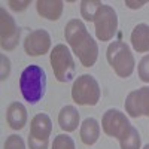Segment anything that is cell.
<instances>
[{
    "label": "cell",
    "instance_id": "1",
    "mask_svg": "<svg viewBox=\"0 0 149 149\" xmlns=\"http://www.w3.org/2000/svg\"><path fill=\"white\" fill-rule=\"evenodd\" d=\"M66 42L78 55L84 67H93L98 57V45L81 19H70L64 29Z\"/></svg>",
    "mask_w": 149,
    "mask_h": 149
},
{
    "label": "cell",
    "instance_id": "2",
    "mask_svg": "<svg viewBox=\"0 0 149 149\" xmlns=\"http://www.w3.org/2000/svg\"><path fill=\"white\" fill-rule=\"evenodd\" d=\"M45 88L46 73L40 66L30 64L22 70L19 78V90L26 102H29L30 104L39 103L45 95Z\"/></svg>",
    "mask_w": 149,
    "mask_h": 149
},
{
    "label": "cell",
    "instance_id": "3",
    "mask_svg": "<svg viewBox=\"0 0 149 149\" xmlns=\"http://www.w3.org/2000/svg\"><path fill=\"white\" fill-rule=\"evenodd\" d=\"M106 58H107V63L112 66V69L115 70V73L119 78H128L134 72V66H136L134 55L130 46L121 40L112 42L107 46Z\"/></svg>",
    "mask_w": 149,
    "mask_h": 149
},
{
    "label": "cell",
    "instance_id": "4",
    "mask_svg": "<svg viewBox=\"0 0 149 149\" xmlns=\"http://www.w3.org/2000/svg\"><path fill=\"white\" fill-rule=\"evenodd\" d=\"M100 85L91 74H81L72 86V98L81 106H95L100 100Z\"/></svg>",
    "mask_w": 149,
    "mask_h": 149
},
{
    "label": "cell",
    "instance_id": "5",
    "mask_svg": "<svg viewBox=\"0 0 149 149\" xmlns=\"http://www.w3.org/2000/svg\"><path fill=\"white\" fill-rule=\"evenodd\" d=\"M49 61H51L54 76L57 78L58 82H69L74 78L76 67H74L73 57L66 45H63V43L55 45L54 49L51 51Z\"/></svg>",
    "mask_w": 149,
    "mask_h": 149
},
{
    "label": "cell",
    "instance_id": "6",
    "mask_svg": "<svg viewBox=\"0 0 149 149\" xmlns=\"http://www.w3.org/2000/svg\"><path fill=\"white\" fill-rule=\"evenodd\" d=\"M51 131H52L51 118L46 113H37L30 124V133H29L30 149H48Z\"/></svg>",
    "mask_w": 149,
    "mask_h": 149
},
{
    "label": "cell",
    "instance_id": "7",
    "mask_svg": "<svg viewBox=\"0 0 149 149\" xmlns=\"http://www.w3.org/2000/svg\"><path fill=\"white\" fill-rule=\"evenodd\" d=\"M94 26H95V36L100 42H107L115 36L118 29V15L116 10L109 6L102 5L94 18Z\"/></svg>",
    "mask_w": 149,
    "mask_h": 149
},
{
    "label": "cell",
    "instance_id": "8",
    "mask_svg": "<svg viewBox=\"0 0 149 149\" xmlns=\"http://www.w3.org/2000/svg\"><path fill=\"white\" fill-rule=\"evenodd\" d=\"M133 125L130 124L125 113H122L118 109H109L103 113L102 128L107 136H110V137H115V139L121 140L124 136L128 133V130Z\"/></svg>",
    "mask_w": 149,
    "mask_h": 149
},
{
    "label": "cell",
    "instance_id": "9",
    "mask_svg": "<svg viewBox=\"0 0 149 149\" xmlns=\"http://www.w3.org/2000/svg\"><path fill=\"white\" fill-rule=\"evenodd\" d=\"M19 27L5 8H0V45L5 51L15 49L19 42Z\"/></svg>",
    "mask_w": 149,
    "mask_h": 149
},
{
    "label": "cell",
    "instance_id": "10",
    "mask_svg": "<svg viewBox=\"0 0 149 149\" xmlns=\"http://www.w3.org/2000/svg\"><path fill=\"white\" fill-rule=\"evenodd\" d=\"M125 112L131 118L149 116V86H142L127 95Z\"/></svg>",
    "mask_w": 149,
    "mask_h": 149
},
{
    "label": "cell",
    "instance_id": "11",
    "mask_svg": "<svg viewBox=\"0 0 149 149\" xmlns=\"http://www.w3.org/2000/svg\"><path fill=\"white\" fill-rule=\"evenodd\" d=\"M49 48H51V36L43 29L30 31L24 40V51L30 57L43 55L49 51Z\"/></svg>",
    "mask_w": 149,
    "mask_h": 149
},
{
    "label": "cell",
    "instance_id": "12",
    "mask_svg": "<svg viewBox=\"0 0 149 149\" xmlns=\"http://www.w3.org/2000/svg\"><path fill=\"white\" fill-rule=\"evenodd\" d=\"M63 8L64 3L61 0H37L36 2L37 14L49 21L60 19L61 14H63Z\"/></svg>",
    "mask_w": 149,
    "mask_h": 149
},
{
    "label": "cell",
    "instance_id": "13",
    "mask_svg": "<svg viewBox=\"0 0 149 149\" xmlns=\"http://www.w3.org/2000/svg\"><path fill=\"white\" fill-rule=\"evenodd\" d=\"M6 119L10 128L14 130H22L27 124V109L22 103L14 102L10 103L6 112Z\"/></svg>",
    "mask_w": 149,
    "mask_h": 149
},
{
    "label": "cell",
    "instance_id": "14",
    "mask_svg": "<svg viewBox=\"0 0 149 149\" xmlns=\"http://www.w3.org/2000/svg\"><path fill=\"white\" fill-rule=\"evenodd\" d=\"M131 45L140 54L149 52V24L140 22L131 31Z\"/></svg>",
    "mask_w": 149,
    "mask_h": 149
},
{
    "label": "cell",
    "instance_id": "15",
    "mask_svg": "<svg viewBox=\"0 0 149 149\" xmlns=\"http://www.w3.org/2000/svg\"><path fill=\"white\" fill-rule=\"evenodd\" d=\"M58 125L66 133H72V131L76 130L78 125H79L78 109L74 106H64L58 113Z\"/></svg>",
    "mask_w": 149,
    "mask_h": 149
},
{
    "label": "cell",
    "instance_id": "16",
    "mask_svg": "<svg viewBox=\"0 0 149 149\" xmlns=\"http://www.w3.org/2000/svg\"><path fill=\"white\" fill-rule=\"evenodd\" d=\"M79 134H81V140L85 143V145H94L97 140H98V136H100V125H98L97 119L94 118H86L82 124H81V130H79Z\"/></svg>",
    "mask_w": 149,
    "mask_h": 149
},
{
    "label": "cell",
    "instance_id": "17",
    "mask_svg": "<svg viewBox=\"0 0 149 149\" xmlns=\"http://www.w3.org/2000/svg\"><path fill=\"white\" fill-rule=\"evenodd\" d=\"M119 145H121V149H140L142 137H140L137 128L131 127L128 133L119 140Z\"/></svg>",
    "mask_w": 149,
    "mask_h": 149
},
{
    "label": "cell",
    "instance_id": "18",
    "mask_svg": "<svg viewBox=\"0 0 149 149\" xmlns=\"http://www.w3.org/2000/svg\"><path fill=\"white\" fill-rule=\"evenodd\" d=\"M102 8V2L97 0H82L81 2V15L86 21H94L95 14Z\"/></svg>",
    "mask_w": 149,
    "mask_h": 149
},
{
    "label": "cell",
    "instance_id": "19",
    "mask_svg": "<svg viewBox=\"0 0 149 149\" xmlns=\"http://www.w3.org/2000/svg\"><path fill=\"white\" fill-rule=\"evenodd\" d=\"M51 149H76L74 148V142L70 136L67 134H58L54 137L52 148Z\"/></svg>",
    "mask_w": 149,
    "mask_h": 149
},
{
    "label": "cell",
    "instance_id": "20",
    "mask_svg": "<svg viewBox=\"0 0 149 149\" xmlns=\"http://www.w3.org/2000/svg\"><path fill=\"white\" fill-rule=\"evenodd\" d=\"M137 73H139L140 81H143V82L149 84V54H148V55H145V57L139 61Z\"/></svg>",
    "mask_w": 149,
    "mask_h": 149
},
{
    "label": "cell",
    "instance_id": "21",
    "mask_svg": "<svg viewBox=\"0 0 149 149\" xmlns=\"http://www.w3.org/2000/svg\"><path fill=\"white\" fill-rule=\"evenodd\" d=\"M5 149H26V143H24L21 136L12 134L5 142Z\"/></svg>",
    "mask_w": 149,
    "mask_h": 149
},
{
    "label": "cell",
    "instance_id": "22",
    "mask_svg": "<svg viewBox=\"0 0 149 149\" xmlns=\"http://www.w3.org/2000/svg\"><path fill=\"white\" fill-rule=\"evenodd\" d=\"M0 61H2V72H0V79L2 81H5V79H8V76H9V72H10V61H9V58L6 57V55H0Z\"/></svg>",
    "mask_w": 149,
    "mask_h": 149
},
{
    "label": "cell",
    "instance_id": "23",
    "mask_svg": "<svg viewBox=\"0 0 149 149\" xmlns=\"http://www.w3.org/2000/svg\"><path fill=\"white\" fill-rule=\"evenodd\" d=\"M30 5V0H24V2H17V0H10L9 6L14 10H24L27 6Z\"/></svg>",
    "mask_w": 149,
    "mask_h": 149
},
{
    "label": "cell",
    "instance_id": "24",
    "mask_svg": "<svg viewBox=\"0 0 149 149\" xmlns=\"http://www.w3.org/2000/svg\"><path fill=\"white\" fill-rule=\"evenodd\" d=\"M125 5L130 9H140L143 5H146V0H142V2H131V0H125Z\"/></svg>",
    "mask_w": 149,
    "mask_h": 149
},
{
    "label": "cell",
    "instance_id": "25",
    "mask_svg": "<svg viewBox=\"0 0 149 149\" xmlns=\"http://www.w3.org/2000/svg\"><path fill=\"white\" fill-rule=\"evenodd\" d=\"M143 149H149V143H148V145H146V146H145Z\"/></svg>",
    "mask_w": 149,
    "mask_h": 149
}]
</instances>
